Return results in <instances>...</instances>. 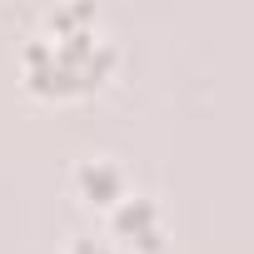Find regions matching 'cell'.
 <instances>
[{
	"label": "cell",
	"mask_w": 254,
	"mask_h": 254,
	"mask_svg": "<svg viewBox=\"0 0 254 254\" xmlns=\"http://www.w3.org/2000/svg\"><path fill=\"white\" fill-rule=\"evenodd\" d=\"M80 194L90 199V204H115L120 194H125V175L110 165V160H95V165H80Z\"/></svg>",
	"instance_id": "3957f363"
},
{
	"label": "cell",
	"mask_w": 254,
	"mask_h": 254,
	"mask_svg": "<svg viewBox=\"0 0 254 254\" xmlns=\"http://www.w3.org/2000/svg\"><path fill=\"white\" fill-rule=\"evenodd\" d=\"M110 45H105V35H95V30H80V35H60L55 30V40H30V50H25V75H30V85L35 90H50V95H75V90H90V85H100L105 80V70H110Z\"/></svg>",
	"instance_id": "6da1fadb"
},
{
	"label": "cell",
	"mask_w": 254,
	"mask_h": 254,
	"mask_svg": "<svg viewBox=\"0 0 254 254\" xmlns=\"http://www.w3.org/2000/svg\"><path fill=\"white\" fill-rule=\"evenodd\" d=\"M115 234H125V239L140 244V249H160V239H165L160 209H155L150 199H125V204L115 209Z\"/></svg>",
	"instance_id": "7a4b0ae2"
},
{
	"label": "cell",
	"mask_w": 254,
	"mask_h": 254,
	"mask_svg": "<svg viewBox=\"0 0 254 254\" xmlns=\"http://www.w3.org/2000/svg\"><path fill=\"white\" fill-rule=\"evenodd\" d=\"M70 254H100V249H90V244H75V249H70Z\"/></svg>",
	"instance_id": "277c9868"
}]
</instances>
